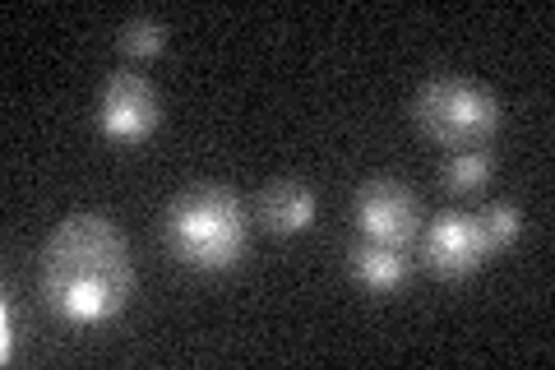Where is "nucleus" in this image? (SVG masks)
<instances>
[{"instance_id":"nucleus-5","label":"nucleus","mask_w":555,"mask_h":370,"mask_svg":"<svg viewBox=\"0 0 555 370\" xmlns=\"http://www.w3.org/2000/svg\"><path fill=\"white\" fill-rule=\"evenodd\" d=\"M426 269L436 278H449V283H463L473 278L486 259H491V245H486L481 232V218L477 214H463V208H444L436 214V222L426 227Z\"/></svg>"},{"instance_id":"nucleus-12","label":"nucleus","mask_w":555,"mask_h":370,"mask_svg":"<svg viewBox=\"0 0 555 370\" xmlns=\"http://www.w3.org/2000/svg\"><path fill=\"white\" fill-rule=\"evenodd\" d=\"M0 361H14V302L0 306Z\"/></svg>"},{"instance_id":"nucleus-10","label":"nucleus","mask_w":555,"mask_h":370,"mask_svg":"<svg viewBox=\"0 0 555 370\" xmlns=\"http://www.w3.org/2000/svg\"><path fill=\"white\" fill-rule=\"evenodd\" d=\"M481 232H486V245H491V255H505L518 245V237H524V208H518L514 200H495L481 208Z\"/></svg>"},{"instance_id":"nucleus-4","label":"nucleus","mask_w":555,"mask_h":370,"mask_svg":"<svg viewBox=\"0 0 555 370\" xmlns=\"http://www.w3.org/2000/svg\"><path fill=\"white\" fill-rule=\"evenodd\" d=\"M163 126V102L153 93V84L134 69H116L98 93V130L112 144H144Z\"/></svg>"},{"instance_id":"nucleus-3","label":"nucleus","mask_w":555,"mask_h":370,"mask_svg":"<svg viewBox=\"0 0 555 370\" xmlns=\"http://www.w3.org/2000/svg\"><path fill=\"white\" fill-rule=\"evenodd\" d=\"M412 116H416V130L426 139H436L440 149H486L491 139L505 126V107L491 88H481L477 79H463V75H440V79H426L416 88V102H412Z\"/></svg>"},{"instance_id":"nucleus-8","label":"nucleus","mask_w":555,"mask_h":370,"mask_svg":"<svg viewBox=\"0 0 555 370\" xmlns=\"http://www.w3.org/2000/svg\"><path fill=\"white\" fill-rule=\"evenodd\" d=\"M259 214H264L269 232H278V237H301V232H310V222H315L320 200L310 195L301 181H273L264 190V200H259Z\"/></svg>"},{"instance_id":"nucleus-9","label":"nucleus","mask_w":555,"mask_h":370,"mask_svg":"<svg viewBox=\"0 0 555 370\" xmlns=\"http://www.w3.org/2000/svg\"><path fill=\"white\" fill-rule=\"evenodd\" d=\"M491 176H495L491 149H463V153H449V163H444V186L454 195H477L481 186H491Z\"/></svg>"},{"instance_id":"nucleus-6","label":"nucleus","mask_w":555,"mask_h":370,"mask_svg":"<svg viewBox=\"0 0 555 370\" xmlns=\"http://www.w3.org/2000/svg\"><path fill=\"white\" fill-rule=\"evenodd\" d=\"M352 218H357V237L361 241L398 245V251H408L412 237H416V222H422L412 190L398 186V181H371V186H361Z\"/></svg>"},{"instance_id":"nucleus-7","label":"nucleus","mask_w":555,"mask_h":370,"mask_svg":"<svg viewBox=\"0 0 555 370\" xmlns=\"http://www.w3.org/2000/svg\"><path fill=\"white\" fill-rule=\"evenodd\" d=\"M347 273H352V283L361 292H375V296H393L408 288L412 278V259L408 251H398V245H379V241H352L347 245Z\"/></svg>"},{"instance_id":"nucleus-2","label":"nucleus","mask_w":555,"mask_h":370,"mask_svg":"<svg viewBox=\"0 0 555 370\" xmlns=\"http://www.w3.org/2000/svg\"><path fill=\"white\" fill-rule=\"evenodd\" d=\"M167 251L195 273H228L250 251V222L232 190L190 186L163 214Z\"/></svg>"},{"instance_id":"nucleus-11","label":"nucleus","mask_w":555,"mask_h":370,"mask_svg":"<svg viewBox=\"0 0 555 370\" xmlns=\"http://www.w3.org/2000/svg\"><path fill=\"white\" fill-rule=\"evenodd\" d=\"M167 24H158V20H130L126 28H120V38H116V47H120V56L126 61H158L163 51H167Z\"/></svg>"},{"instance_id":"nucleus-1","label":"nucleus","mask_w":555,"mask_h":370,"mask_svg":"<svg viewBox=\"0 0 555 370\" xmlns=\"http://www.w3.org/2000/svg\"><path fill=\"white\" fill-rule=\"evenodd\" d=\"M38 283L56 320L102 329L126 315L134 296V259L120 227L102 214H69L42 245Z\"/></svg>"}]
</instances>
